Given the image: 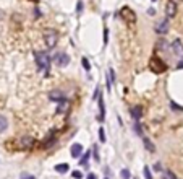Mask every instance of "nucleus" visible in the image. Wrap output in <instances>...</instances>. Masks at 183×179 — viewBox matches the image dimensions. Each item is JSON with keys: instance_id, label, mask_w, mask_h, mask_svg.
Wrapping results in <instances>:
<instances>
[{"instance_id": "f257e3e1", "label": "nucleus", "mask_w": 183, "mask_h": 179, "mask_svg": "<svg viewBox=\"0 0 183 179\" xmlns=\"http://www.w3.org/2000/svg\"><path fill=\"white\" fill-rule=\"evenodd\" d=\"M36 60H37V67H39V70L47 73L49 67H50V57L47 55V52H36Z\"/></svg>"}, {"instance_id": "f03ea898", "label": "nucleus", "mask_w": 183, "mask_h": 179, "mask_svg": "<svg viewBox=\"0 0 183 179\" xmlns=\"http://www.w3.org/2000/svg\"><path fill=\"white\" fill-rule=\"evenodd\" d=\"M149 70H151L152 73H162L167 70V65L165 62H164L162 59L159 57H152L151 60H149Z\"/></svg>"}, {"instance_id": "7ed1b4c3", "label": "nucleus", "mask_w": 183, "mask_h": 179, "mask_svg": "<svg viewBox=\"0 0 183 179\" xmlns=\"http://www.w3.org/2000/svg\"><path fill=\"white\" fill-rule=\"evenodd\" d=\"M44 41H45V46L47 47H54L58 41V36L54 30H45L44 31Z\"/></svg>"}, {"instance_id": "20e7f679", "label": "nucleus", "mask_w": 183, "mask_h": 179, "mask_svg": "<svg viewBox=\"0 0 183 179\" xmlns=\"http://www.w3.org/2000/svg\"><path fill=\"white\" fill-rule=\"evenodd\" d=\"M32 147H34V139L28 137V135L18 139V142H16V148L18 150H31Z\"/></svg>"}, {"instance_id": "39448f33", "label": "nucleus", "mask_w": 183, "mask_h": 179, "mask_svg": "<svg viewBox=\"0 0 183 179\" xmlns=\"http://www.w3.org/2000/svg\"><path fill=\"white\" fill-rule=\"evenodd\" d=\"M118 16H120L123 21H135V20H136L135 12L131 10V8H128V7H123V8H121V10L118 12Z\"/></svg>"}, {"instance_id": "423d86ee", "label": "nucleus", "mask_w": 183, "mask_h": 179, "mask_svg": "<svg viewBox=\"0 0 183 179\" xmlns=\"http://www.w3.org/2000/svg\"><path fill=\"white\" fill-rule=\"evenodd\" d=\"M54 62H55V65H58V67H67L70 64V57L65 52H58V54L54 55Z\"/></svg>"}, {"instance_id": "0eeeda50", "label": "nucleus", "mask_w": 183, "mask_h": 179, "mask_svg": "<svg viewBox=\"0 0 183 179\" xmlns=\"http://www.w3.org/2000/svg\"><path fill=\"white\" fill-rule=\"evenodd\" d=\"M167 31H168V20L167 18L157 21V25H156V33L157 34H167Z\"/></svg>"}, {"instance_id": "6e6552de", "label": "nucleus", "mask_w": 183, "mask_h": 179, "mask_svg": "<svg viewBox=\"0 0 183 179\" xmlns=\"http://www.w3.org/2000/svg\"><path fill=\"white\" fill-rule=\"evenodd\" d=\"M172 51L175 55H178V57H183V42L180 39H175L172 42Z\"/></svg>"}, {"instance_id": "1a4fd4ad", "label": "nucleus", "mask_w": 183, "mask_h": 179, "mask_svg": "<svg viewBox=\"0 0 183 179\" xmlns=\"http://www.w3.org/2000/svg\"><path fill=\"white\" fill-rule=\"evenodd\" d=\"M49 98H50V101H57V103L63 101V100H67L65 93H63V91H60V90H54V91H50Z\"/></svg>"}, {"instance_id": "9d476101", "label": "nucleus", "mask_w": 183, "mask_h": 179, "mask_svg": "<svg viewBox=\"0 0 183 179\" xmlns=\"http://www.w3.org/2000/svg\"><path fill=\"white\" fill-rule=\"evenodd\" d=\"M130 116H131V119H135V121H139L143 117V106H135V107H131V111H130Z\"/></svg>"}, {"instance_id": "9b49d317", "label": "nucleus", "mask_w": 183, "mask_h": 179, "mask_svg": "<svg viewBox=\"0 0 183 179\" xmlns=\"http://www.w3.org/2000/svg\"><path fill=\"white\" fill-rule=\"evenodd\" d=\"M70 152H72L73 158H79L83 155V145L81 143H73L72 148H70Z\"/></svg>"}, {"instance_id": "f8f14e48", "label": "nucleus", "mask_w": 183, "mask_h": 179, "mask_svg": "<svg viewBox=\"0 0 183 179\" xmlns=\"http://www.w3.org/2000/svg\"><path fill=\"white\" fill-rule=\"evenodd\" d=\"M165 15H167L168 18H172V16L177 15V5H175V2H168V3H167V7H165Z\"/></svg>"}, {"instance_id": "ddd939ff", "label": "nucleus", "mask_w": 183, "mask_h": 179, "mask_svg": "<svg viewBox=\"0 0 183 179\" xmlns=\"http://www.w3.org/2000/svg\"><path fill=\"white\" fill-rule=\"evenodd\" d=\"M68 107H70V101L68 100H63V101H60V104L57 106V114H63V112H67L68 111Z\"/></svg>"}, {"instance_id": "4468645a", "label": "nucleus", "mask_w": 183, "mask_h": 179, "mask_svg": "<svg viewBox=\"0 0 183 179\" xmlns=\"http://www.w3.org/2000/svg\"><path fill=\"white\" fill-rule=\"evenodd\" d=\"M99 100V121H102L105 117V106H104V98L102 96H97Z\"/></svg>"}, {"instance_id": "2eb2a0df", "label": "nucleus", "mask_w": 183, "mask_h": 179, "mask_svg": "<svg viewBox=\"0 0 183 179\" xmlns=\"http://www.w3.org/2000/svg\"><path fill=\"white\" fill-rule=\"evenodd\" d=\"M115 82V72H114V68H109V72H107V88H112V85H114Z\"/></svg>"}, {"instance_id": "dca6fc26", "label": "nucleus", "mask_w": 183, "mask_h": 179, "mask_svg": "<svg viewBox=\"0 0 183 179\" xmlns=\"http://www.w3.org/2000/svg\"><path fill=\"white\" fill-rule=\"evenodd\" d=\"M143 143H144V147L148 148V152H151V153L156 152V147H154V143H152L148 137H143Z\"/></svg>"}, {"instance_id": "f3484780", "label": "nucleus", "mask_w": 183, "mask_h": 179, "mask_svg": "<svg viewBox=\"0 0 183 179\" xmlns=\"http://www.w3.org/2000/svg\"><path fill=\"white\" fill-rule=\"evenodd\" d=\"M70 169V166L67 163H60V164H57V166H55V171L57 173H60V174H63V173H67Z\"/></svg>"}, {"instance_id": "a211bd4d", "label": "nucleus", "mask_w": 183, "mask_h": 179, "mask_svg": "<svg viewBox=\"0 0 183 179\" xmlns=\"http://www.w3.org/2000/svg\"><path fill=\"white\" fill-rule=\"evenodd\" d=\"M7 127H8L7 117H5V116H0V134H2V132H5V130H7Z\"/></svg>"}, {"instance_id": "6ab92c4d", "label": "nucleus", "mask_w": 183, "mask_h": 179, "mask_svg": "<svg viewBox=\"0 0 183 179\" xmlns=\"http://www.w3.org/2000/svg\"><path fill=\"white\" fill-rule=\"evenodd\" d=\"M89 152H86V153H83L81 155V160H79V164H81V166H88V160H89Z\"/></svg>"}, {"instance_id": "aec40b11", "label": "nucleus", "mask_w": 183, "mask_h": 179, "mask_svg": "<svg viewBox=\"0 0 183 179\" xmlns=\"http://www.w3.org/2000/svg\"><path fill=\"white\" fill-rule=\"evenodd\" d=\"M157 47H159V51H167L168 47H170V46H168V42H167V41L161 39V41L157 42Z\"/></svg>"}, {"instance_id": "412c9836", "label": "nucleus", "mask_w": 183, "mask_h": 179, "mask_svg": "<svg viewBox=\"0 0 183 179\" xmlns=\"http://www.w3.org/2000/svg\"><path fill=\"white\" fill-rule=\"evenodd\" d=\"M143 173H144V177L146 179H152V174H151V169H149L148 166L143 168Z\"/></svg>"}, {"instance_id": "4be33fe9", "label": "nucleus", "mask_w": 183, "mask_h": 179, "mask_svg": "<svg viewBox=\"0 0 183 179\" xmlns=\"http://www.w3.org/2000/svg\"><path fill=\"white\" fill-rule=\"evenodd\" d=\"M20 179H36L32 174H29V173H21L20 174Z\"/></svg>"}, {"instance_id": "5701e85b", "label": "nucleus", "mask_w": 183, "mask_h": 179, "mask_svg": "<svg viewBox=\"0 0 183 179\" xmlns=\"http://www.w3.org/2000/svg\"><path fill=\"white\" fill-rule=\"evenodd\" d=\"M120 176H121V179H130V171L128 169H121Z\"/></svg>"}, {"instance_id": "b1692460", "label": "nucleus", "mask_w": 183, "mask_h": 179, "mask_svg": "<svg viewBox=\"0 0 183 179\" xmlns=\"http://www.w3.org/2000/svg\"><path fill=\"white\" fill-rule=\"evenodd\" d=\"M99 140H101V142H105V132H104L102 127L99 129Z\"/></svg>"}, {"instance_id": "393cba45", "label": "nucleus", "mask_w": 183, "mask_h": 179, "mask_svg": "<svg viewBox=\"0 0 183 179\" xmlns=\"http://www.w3.org/2000/svg\"><path fill=\"white\" fill-rule=\"evenodd\" d=\"M81 64H83V67L86 68V70L91 68V65H89V62H88V59H86V57H83V59H81Z\"/></svg>"}, {"instance_id": "a878e982", "label": "nucleus", "mask_w": 183, "mask_h": 179, "mask_svg": "<svg viewBox=\"0 0 183 179\" xmlns=\"http://www.w3.org/2000/svg\"><path fill=\"white\" fill-rule=\"evenodd\" d=\"M72 176H73L75 179H81V177H83V173H81V171H73Z\"/></svg>"}, {"instance_id": "bb28decb", "label": "nucleus", "mask_w": 183, "mask_h": 179, "mask_svg": "<svg viewBox=\"0 0 183 179\" xmlns=\"http://www.w3.org/2000/svg\"><path fill=\"white\" fill-rule=\"evenodd\" d=\"M170 106H172V109H175V111H183V107H181V106H177L173 101L170 103Z\"/></svg>"}, {"instance_id": "cd10ccee", "label": "nucleus", "mask_w": 183, "mask_h": 179, "mask_svg": "<svg viewBox=\"0 0 183 179\" xmlns=\"http://www.w3.org/2000/svg\"><path fill=\"white\" fill-rule=\"evenodd\" d=\"M76 10H78V13H81V12H83V2H78V5H76Z\"/></svg>"}, {"instance_id": "c85d7f7f", "label": "nucleus", "mask_w": 183, "mask_h": 179, "mask_svg": "<svg viewBox=\"0 0 183 179\" xmlns=\"http://www.w3.org/2000/svg\"><path fill=\"white\" fill-rule=\"evenodd\" d=\"M107 34H109V31H107V30H104V42H105V44L109 42V36H107Z\"/></svg>"}, {"instance_id": "c756f323", "label": "nucleus", "mask_w": 183, "mask_h": 179, "mask_svg": "<svg viewBox=\"0 0 183 179\" xmlns=\"http://www.w3.org/2000/svg\"><path fill=\"white\" fill-rule=\"evenodd\" d=\"M135 129H136L138 134H141V124H135Z\"/></svg>"}, {"instance_id": "7c9ffc66", "label": "nucleus", "mask_w": 183, "mask_h": 179, "mask_svg": "<svg viewBox=\"0 0 183 179\" xmlns=\"http://www.w3.org/2000/svg\"><path fill=\"white\" fill-rule=\"evenodd\" d=\"M154 169H156V171H161V169H162L161 163H156V164H154Z\"/></svg>"}, {"instance_id": "2f4dec72", "label": "nucleus", "mask_w": 183, "mask_h": 179, "mask_svg": "<svg viewBox=\"0 0 183 179\" xmlns=\"http://www.w3.org/2000/svg\"><path fill=\"white\" fill-rule=\"evenodd\" d=\"M88 179H97V177H96V174L91 173V174H88Z\"/></svg>"}, {"instance_id": "473e14b6", "label": "nucleus", "mask_w": 183, "mask_h": 179, "mask_svg": "<svg viewBox=\"0 0 183 179\" xmlns=\"http://www.w3.org/2000/svg\"><path fill=\"white\" fill-rule=\"evenodd\" d=\"M178 68H183V62H180V64H178Z\"/></svg>"}, {"instance_id": "72a5a7b5", "label": "nucleus", "mask_w": 183, "mask_h": 179, "mask_svg": "<svg viewBox=\"0 0 183 179\" xmlns=\"http://www.w3.org/2000/svg\"><path fill=\"white\" fill-rule=\"evenodd\" d=\"M172 2H181V0H172Z\"/></svg>"}, {"instance_id": "f704fd0d", "label": "nucleus", "mask_w": 183, "mask_h": 179, "mask_svg": "<svg viewBox=\"0 0 183 179\" xmlns=\"http://www.w3.org/2000/svg\"><path fill=\"white\" fill-rule=\"evenodd\" d=\"M133 179H139V177H133Z\"/></svg>"}, {"instance_id": "c9c22d12", "label": "nucleus", "mask_w": 183, "mask_h": 179, "mask_svg": "<svg viewBox=\"0 0 183 179\" xmlns=\"http://www.w3.org/2000/svg\"><path fill=\"white\" fill-rule=\"evenodd\" d=\"M104 179H109V177H104Z\"/></svg>"}, {"instance_id": "e433bc0d", "label": "nucleus", "mask_w": 183, "mask_h": 179, "mask_svg": "<svg viewBox=\"0 0 183 179\" xmlns=\"http://www.w3.org/2000/svg\"><path fill=\"white\" fill-rule=\"evenodd\" d=\"M152 2H156V0H152Z\"/></svg>"}]
</instances>
